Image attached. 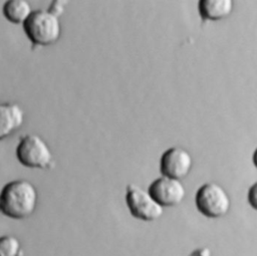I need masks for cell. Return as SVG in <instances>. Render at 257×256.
<instances>
[{
    "label": "cell",
    "mask_w": 257,
    "mask_h": 256,
    "mask_svg": "<svg viewBox=\"0 0 257 256\" xmlns=\"http://www.w3.org/2000/svg\"><path fill=\"white\" fill-rule=\"evenodd\" d=\"M16 157L21 165L31 169H47L53 162L51 150L37 135H25L20 139Z\"/></svg>",
    "instance_id": "obj_4"
},
{
    "label": "cell",
    "mask_w": 257,
    "mask_h": 256,
    "mask_svg": "<svg viewBox=\"0 0 257 256\" xmlns=\"http://www.w3.org/2000/svg\"><path fill=\"white\" fill-rule=\"evenodd\" d=\"M148 191L164 208L178 206L186 197V189L181 180L165 176L156 179Z\"/></svg>",
    "instance_id": "obj_7"
},
{
    "label": "cell",
    "mask_w": 257,
    "mask_h": 256,
    "mask_svg": "<svg viewBox=\"0 0 257 256\" xmlns=\"http://www.w3.org/2000/svg\"><path fill=\"white\" fill-rule=\"evenodd\" d=\"M252 162H253L254 166L257 168V148H256V150H255V151H254V153H253V156H252Z\"/></svg>",
    "instance_id": "obj_15"
},
{
    "label": "cell",
    "mask_w": 257,
    "mask_h": 256,
    "mask_svg": "<svg viewBox=\"0 0 257 256\" xmlns=\"http://www.w3.org/2000/svg\"><path fill=\"white\" fill-rule=\"evenodd\" d=\"M247 201L249 205L257 211V182L254 183L248 190Z\"/></svg>",
    "instance_id": "obj_12"
},
{
    "label": "cell",
    "mask_w": 257,
    "mask_h": 256,
    "mask_svg": "<svg viewBox=\"0 0 257 256\" xmlns=\"http://www.w3.org/2000/svg\"><path fill=\"white\" fill-rule=\"evenodd\" d=\"M125 203L132 216L142 221H156L164 213V207L152 197L149 191L133 184L126 186Z\"/></svg>",
    "instance_id": "obj_5"
},
{
    "label": "cell",
    "mask_w": 257,
    "mask_h": 256,
    "mask_svg": "<svg viewBox=\"0 0 257 256\" xmlns=\"http://www.w3.org/2000/svg\"><path fill=\"white\" fill-rule=\"evenodd\" d=\"M234 9L232 0H201L198 2L199 15L203 21H218L227 18Z\"/></svg>",
    "instance_id": "obj_9"
},
{
    "label": "cell",
    "mask_w": 257,
    "mask_h": 256,
    "mask_svg": "<svg viewBox=\"0 0 257 256\" xmlns=\"http://www.w3.org/2000/svg\"><path fill=\"white\" fill-rule=\"evenodd\" d=\"M193 168L191 154L180 147H173L164 152L160 160V171L163 176L181 180L188 176Z\"/></svg>",
    "instance_id": "obj_6"
},
{
    "label": "cell",
    "mask_w": 257,
    "mask_h": 256,
    "mask_svg": "<svg viewBox=\"0 0 257 256\" xmlns=\"http://www.w3.org/2000/svg\"><path fill=\"white\" fill-rule=\"evenodd\" d=\"M24 121V111L14 102H0V141L9 138Z\"/></svg>",
    "instance_id": "obj_8"
},
{
    "label": "cell",
    "mask_w": 257,
    "mask_h": 256,
    "mask_svg": "<svg viewBox=\"0 0 257 256\" xmlns=\"http://www.w3.org/2000/svg\"><path fill=\"white\" fill-rule=\"evenodd\" d=\"M37 199V190L29 181L8 182L0 192V213L16 220L28 218L36 209Z\"/></svg>",
    "instance_id": "obj_1"
},
{
    "label": "cell",
    "mask_w": 257,
    "mask_h": 256,
    "mask_svg": "<svg viewBox=\"0 0 257 256\" xmlns=\"http://www.w3.org/2000/svg\"><path fill=\"white\" fill-rule=\"evenodd\" d=\"M195 204L203 216L217 219L227 215L231 208V199L221 185L210 182L203 184L197 190Z\"/></svg>",
    "instance_id": "obj_3"
},
{
    "label": "cell",
    "mask_w": 257,
    "mask_h": 256,
    "mask_svg": "<svg viewBox=\"0 0 257 256\" xmlns=\"http://www.w3.org/2000/svg\"><path fill=\"white\" fill-rule=\"evenodd\" d=\"M21 243L15 236L4 235L0 237V256H19Z\"/></svg>",
    "instance_id": "obj_11"
},
{
    "label": "cell",
    "mask_w": 257,
    "mask_h": 256,
    "mask_svg": "<svg viewBox=\"0 0 257 256\" xmlns=\"http://www.w3.org/2000/svg\"><path fill=\"white\" fill-rule=\"evenodd\" d=\"M23 30L34 45L48 46L59 39L61 24L59 17L50 11L36 10L24 22Z\"/></svg>",
    "instance_id": "obj_2"
},
{
    "label": "cell",
    "mask_w": 257,
    "mask_h": 256,
    "mask_svg": "<svg viewBox=\"0 0 257 256\" xmlns=\"http://www.w3.org/2000/svg\"><path fill=\"white\" fill-rule=\"evenodd\" d=\"M47 10L59 17V15H60V14L62 13V11H63V6L61 5V2H59V1H54V2L51 3L50 7H49Z\"/></svg>",
    "instance_id": "obj_13"
},
{
    "label": "cell",
    "mask_w": 257,
    "mask_h": 256,
    "mask_svg": "<svg viewBox=\"0 0 257 256\" xmlns=\"http://www.w3.org/2000/svg\"><path fill=\"white\" fill-rule=\"evenodd\" d=\"M189 256H211V251L207 247H202V248H197Z\"/></svg>",
    "instance_id": "obj_14"
},
{
    "label": "cell",
    "mask_w": 257,
    "mask_h": 256,
    "mask_svg": "<svg viewBox=\"0 0 257 256\" xmlns=\"http://www.w3.org/2000/svg\"><path fill=\"white\" fill-rule=\"evenodd\" d=\"M4 17L14 24H24L33 12L26 0H7L2 8Z\"/></svg>",
    "instance_id": "obj_10"
}]
</instances>
